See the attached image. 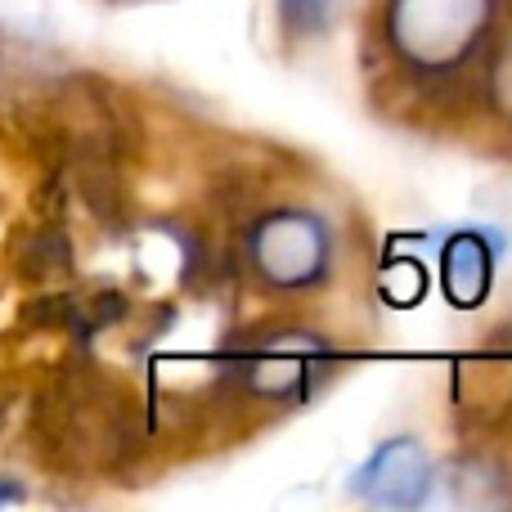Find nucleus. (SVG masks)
I'll use <instances>...</instances> for the list:
<instances>
[{
    "mask_svg": "<svg viewBox=\"0 0 512 512\" xmlns=\"http://www.w3.org/2000/svg\"><path fill=\"white\" fill-rule=\"evenodd\" d=\"M360 495L369 504L382 508H414L427 499V486H432V459H427L423 445L414 441H387L355 477Z\"/></svg>",
    "mask_w": 512,
    "mask_h": 512,
    "instance_id": "2",
    "label": "nucleus"
},
{
    "mask_svg": "<svg viewBox=\"0 0 512 512\" xmlns=\"http://www.w3.org/2000/svg\"><path fill=\"white\" fill-rule=\"evenodd\" d=\"M495 279V252L481 234H459L445 248V292L454 306H477Z\"/></svg>",
    "mask_w": 512,
    "mask_h": 512,
    "instance_id": "4",
    "label": "nucleus"
},
{
    "mask_svg": "<svg viewBox=\"0 0 512 512\" xmlns=\"http://www.w3.org/2000/svg\"><path fill=\"white\" fill-rule=\"evenodd\" d=\"M504 81H508V86H512V68H508V72H504Z\"/></svg>",
    "mask_w": 512,
    "mask_h": 512,
    "instance_id": "7",
    "label": "nucleus"
},
{
    "mask_svg": "<svg viewBox=\"0 0 512 512\" xmlns=\"http://www.w3.org/2000/svg\"><path fill=\"white\" fill-rule=\"evenodd\" d=\"M9 499H18V490L14 486H0V504H9Z\"/></svg>",
    "mask_w": 512,
    "mask_h": 512,
    "instance_id": "6",
    "label": "nucleus"
},
{
    "mask_svg": "<svg viewBox=\"0 0 512 512\" xmlns=\"http://www.w3.org/2000/svg\"><path fill=\"white\" fill-rule=\"evenodd\" d=\"M342 5H346V0H283V14L310 32V27H324Z\"/></svg>",
    "mask_w": 512,
    "mask_h": 512,
    "instance_id": "5",
    "label": "nucleus"
},
{
    "mask_svg": "<svg viewBox=\"0 0 512 512\" xmlns=\"http://www.w3.org/2000/svg\"><path fill=\"white\" fill-rule=\"evenodd\" d=\"M490 18V0H396L391 32L418 63H450L468 54Z\"/></svg>",
    "mask_w": 512,
    "mask_h": 512,
    "instance_id": "1",
    "label": "nucleus"
},
{
    "mask_svg": "<svg viewBox=\"0 0 512 512\" xmlns=\"http://www.w3.org/2000/svg\"><path fill=\"white\" fill-rule=\"evenodd\" d=\"M328 239L306 216H274L256 234V261L274 283H306L324 265Z\"/></svg>",
    "mask_w": 512,
    "mask_h": 512,
    "instance_id": "3",
    "label": "nucleus"
}]
</instances>
